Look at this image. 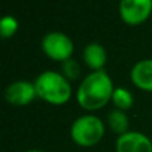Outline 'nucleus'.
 Returning <instances> with one entry per match:
<instances>
[{"mask_svg": "<svg viewBox=\"0 0 152 152\" xmlns=\"http://www.w3.org/2000/svg\"><path fill=\"white\" fill-rule=\"evenodd\" d=\"M61 74L66 76L68 80H75L80 75V66H79V63L76 60L69 59V60L61 63Z\"/></svg>", "mask_w": 152, "mask_h": 152, "instance_id": "nucleus-13", "label": "nucleus"}, {"mask_svg": "<svg viewBox=\"0 0 152 152\" xmlns=\"http://www.w3.org/2000/svg\"><path fill=\"white\" fill-rule=\"evenodd\" d=\"M24 152H44L42 150H28V151H24Z\"/></svg>", "mask_w": 152, "mask_h": 152, "instance_id": "nucleus-14", "label": "nucleus"}, {"mask_svg": "<svg viewBox=\"0 0 152 152\" xmlns=\"http://www.w3.org/2000/svg\"><path fill=\"white\" fill-rule=\"evenodd\" d=\"M116 152H152V142L147 135L137 131H128L118 136L115 143Z\"/></svg>", "mask_w": 152, "mask_h": 152, "instance_id": "nucleus-7", "label": "nucleus"}, {"mask_svg": "<svg viewBox=\"0 0 152 152\" xmlns=\"http://www.w3.org/2000/svg\"><path fill=\"white\" fill-rule=\"evenodd\" d=\"M152 0H120L119 15L128 26H139L150 19Z\"/></svg>", "mask_w": 152, "mask_h": 152, "instance_id": "nucleus-5", "label": "nucleus"}, {"mask_svg": "<svg viewBox=\"0 0 152 152\" xmlns=\"http://www.w3.org/2000/svg\"><path fill=\"white\" fill-rule=\"evenodd\" d=\"M111 102L113 103L116 110L127 111V110H129V108H132V105H134V96H132V94L127 88L118 87V88H115V91H113L112 100H111Z\"/></svg>", "mask_w": 152, "mask_h": 152, "instance_id": "nucleus-11", "label": "nucleus"}, {"mask_svg": "<svg viewBox=\"0 0 152 152\" xmlns=\"http://www.w3.org/2000/svg\"><path fill=\"white\" fill-rule=\"evenodd\" d=\"M19 29V21L15 16L12 15H5L1 19L0 23V35L3 39H10L18 32Z\"/></svg>", "mask_w": 152, "mask_h": 152, "instance_id": "nucleus-12", "label": "nucleus"}, {"mask_svg": "<svg viewBox=\"0 0 152 152\" xmlns=\"http://www.w3.org/2000/svg\"><path fill=\"white\" fill-rule=\"evenodd\" d=\"M34 83L37 97L48 104L64 105L72 97L71 83L61 72L47 69L37 76Z\"/></svg>", "mask_w": 152, "mask_h": 152, "instance_id": "nucleus-2", "label": "nucleus"}, {"mask_svg": "<svg viewBox=\"0 0 152 152\" xmlns=\"http://www.w3.org/2000/svg\"><path fill=\"white\" fill-rule=\"evenodd\" d=\"M107 51L99 43H89L83 50V60L91 71H102L107 64Z\"/></svg>", "mask_w": 152, "mask_h": 152, "instance_id": "nucleus-9", "label": "nucleus"}, {"mask_svg": "<svg viewBox=\"0 0 152 152\" xmlns=\"http://www.w3.org/2000/svg\"><path fill=\"white\" fill-rule=\"evenodd\" d=\"M4 97L10 104L26 107L37 97L35 83L29 80H16L5 88Z\"/></svg>", "mask_w": 152, "mask_h": 152, "instance_id": "nucleus-6", "label": "nucleus"}, {"mask_svg": "<svg viewBox=\"0 0 152 152\" xmlns=\"http://www.w3.org/2000/svg\"><path fill=\"white\" fill-rule=\"evenodd\" d=\"M131 81L142 91L152 92V59L137 61L129 72Z\"/></svg>", "mask_w": 152, "mask_h": 152, "instance_id": "nucleus-8", "label": "nucleus"}, {"mask_svg": "<svg viewBox=\"0 0 152 152\" xmlns=\"http://www.w3.org/2000/svg\"><path fill=\"white\" fill-rule=\"evenodd\" d=\"M113 91V81L105 69L92 71L79 84L76 100L83 110L92 112L104 108L112 100Z\"/></svg>", "mask_w": 152, "mask_h": 152, "instance_id": "nucleus-1", "label": "nucleus"}, {"mask_svg": "<svg viewBox=\"0 0 152 152\" xmlns=\"http://www.w3.org/2000/svg\"><path fill=\"white\" fill-rule=\"evenodd\" d=\"M105 126L100 118L95 115H83L72 123L69 128L71 140L79 147H94L103 139Z\"/></svg>", "mask_w": 152, "mask_h": 152, "instance_id": "nucleus-3", "label": "nucleus"}, {"mask_svg": "<svg viewBox=\"0 0 152 152\" xmlns=\"http://www.w3.org/2000/svg\"><path fill=\"white\" fill-rule=\"evenodd\" d=\"M107 123H108V127L110 129L116 134L118 136L120 135H124L126 132L129 131V119L127 116L126 111H120V110H113L110 112L108 115V119H107Z\"/></svg>", "mask_w": 152, "mask_h": 152, "instance_id": "nucleus-10", "label": "nucleus"}, {"mask_svg": "<svg viewBox=\"0 0 152 152\" xmlns=\"http://www.w3.org/2000/svg\"><path fill=\"white\" fill-rule=\"evenodd\" d=\"M42 50L47 58L53 61H64L69 60L75 51V44L72 39L64 32L53 31L48 32L42 39Z\"/></svg>", "mask_w": 152, "mask_h": 152, "instance_id": "nucleus-4", "label": "nucleus"}]
</instances>
